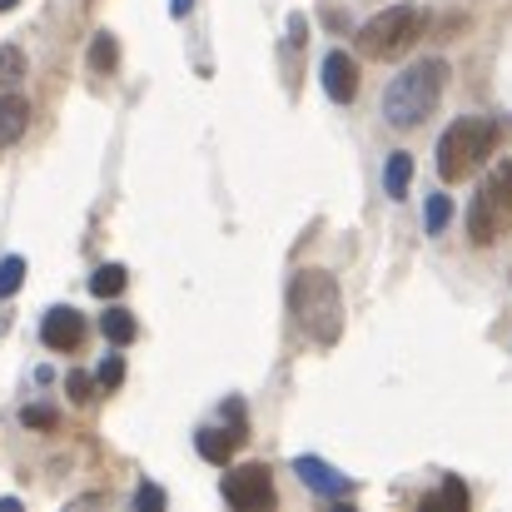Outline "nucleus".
I'll return each mask as SVG.
<instances>
[{
  "mask_svg": "<svg viewBox=\"0 0 512 512\" xmlns=\"http://www.w3.org/2000/svg\"><path fill=\"white\" fill-rule=\"evenodd\" d=\"M95 378H100V388H105V393H115V388L125 383V358H120V353H110V358L100 363V373H95Z\"/></svg>",
  "mask_w": 512,
  "mask_h": 512,
  "instance_id": "6ab92c4d",
  "label": "nucleus"
},
{
  "mask_svg": "<svg viewBox=\"0 0 512 512\" xmlns=\"http://www.w3.org/2000/svg\"><path fill=\"white\" fill-rule=\"evenodd\" d=\"M423 25H428V15L418 5H388V10H378L358 30V50L368 60H398L403 50H413V40L423 35Z\"/></svg>",
  "mask_w": 512,
  "mask_h": 512,
  "instance_id": "39448f33",
  "label": "nucleus"
},
{
  "mask_svg": "<svg viewBox=\"0 0 512 512\" xmlns=\"http://www.w3.org/2000/svg\"><path fill=\"white\" fill-rule=\"evenodd\" d=\"M324 90H329V100H339V105H348V100L358 95V65H353L348 50H329V55H324Z\"/></svg>",
  "mask_w": 512,
  "mask_h": 512,
  "instance_id": "6e6552de",
  "label": "nucleus"
},
{
  "mask_svg": "<svg viewBox=\"0 0 512 512\" xmlns=\"http://www.w3.org/2000/svg\"><path fill=\"white\" fill-rule=\"evenodd\" d=\"M115 65H120L115 35H95V40H90V70H95V75H115Z\"/></svg>",
  "mask_w": 512,
  "mask_h": 512,
  "instance_id": "ddd939ff",
  "label": "nucleus"
},
{
  "mask_svg": "<svg viewBox=\"0 0 512 512\" xmlns=\"http://www.w3.org/2000/svg\"><path fill=\"white\" fill-rule=\"evenodd\" d=\"M219 493H224V503H234L239 512H259L274 503V478H269L264 463H244V468L224 473Z\"/></svg>",
  "mask_w": 512,
  "mask_h": 512,
  "instance_id": "423d86ee",
  "label": "nucleus"
},
{
  "mask_svg": "<svg viewBox=\"0 0 512 512\" xmlns=\"http://www.w3.org/2000/svg\"><path fill=\"white\" fill-rule=\"evenodd\" d=\"M30 75V65H25V50H15V45H0V85H20Z\"/></svg>",
  "mask_w": 512,
  "mask_h": 512,
  "instance_id": "dca6fc26",
  "label": "nucleus"
},
{
  "mask_svg": "<svg viewBox=\"0 0 512 512\" xmlns=\"http://www.w3.org/2000/svg\"><path fill=\"white\" fill-rule=\"evenodd\" d=\"M20 284H25V259L20 254H5L0 259V299H10Z\"/></svg>",
  "mask_w": 512,
  "mask_h": 512,
  "instance_id": "f3484780",
  "label": "nucleus"
},
{
  "mask_svg": "<svg viewBox=\"0 0 512 512\" xmlns=\"http://www.w3.org/2000/svg\"><path fill=\"white\" fill-rule=\"evenodd\" d=\"M289 309L299 319V329L314 343H339L343 334V299L334 274L324 269H299L294 284H289Z\"/></svg>",
  "mask_w": 512,
  "mask_h": 512,
  "instance_id": "f03ea898",
  "label": "nucleus"
},
{
  "mask_svg": "<svg viewBox=\"0 0 512 512\" xmlns=\"http://www.w3.org/2000/svg\"><path fill=\"white\" fill-rule=\"evenodd\" d=\"M40 339L50 343V348H60V353H70V348H80V339H85V319L75 309H50L45 324H40Z\"/></svg>",
  "mask_w": 512,
  "mask_h": 512,
  "instance_id": "1a4fd4ad",
  "label": "nucleus"
},
{
  "mask_svg": "<svg viewBox=\"0 0 512 512\" xmlns=\"http://www.w3.org/2000/svg\"><path fill=\"white\" fill-rule=\"evenodd\" d=\"M438 503H448V508H468V488H463L458 478H448V483H443V498H428V508H438Z\"/></svg>",
  "mask_w": 512,
  "mask_h": 512,
  "instance_id": "aec40b11",
  "label": "nucleus"
},
{
  "mask_svg": "<svg viewBox=\"0 0 512 512\" xmlns=\"http://www.w3.org/2000/svg\"><path fill=\"white\" fill-rule=\"evenodd\" d=\"M448 219H453V204H448V194H433V199H428V209H423V224H428V234H443V229H448Z\"/></svg>",
  "mask_w": 512,
  "mask_h": 512,
  "instance_id": "a211bd4d",
  "label": "nucleus"
},
{
  "mask_svg": "<svg viewBox=\"0 0 512 512\" xmlns=\"http://www.w3.org/2000/svg\"><path fill=\"white\" fill-rule=\"evenodd\" d=\"M189 5H194V0H170V15L174 20H179V15H189Z\"/></svg>",
  "mask_w": 512,
  "mask_h": 512,
  "instance_id": "b1692460",
  "label": "nucleus"
},
{
  "mask_svg": "<svg viewBox=\"0 0 512 512\" xmlns=\"http://www.w3.org/2000/svg\"><path fill=\"white\" fill-rule=\"evenodd\" d=\"M443 85H448V65H443V60H418V65H408V70L393 75L388 90H383V120H388L393 130H418V125L438 110Z\"/></svg>",
  "mask_w": 512,
  "mask_h": 512,
  "instance_id": "f257e3e1",
  "label": "nucleus"
},
{
  "mask_svg": "<svg viewBox=\"0 0 512 512\" xmlns=\"http://www.w3.org/2000/svg\"><path fill=\"white\" fill-rule=\"evenodd\" d=\"M25 125H30V105H25L20 95H0V145L20 140Z\"/></svg>",
  "mask_w": 512,
  "mask_h": 512,
  "instance_id": "9b49d317",
  "label": "nucleus"
},
{
  "mask_svg": "<svg viewBox=\"0 0 512 512\" xmlns=\"http://www.w3.org/2000/svg\"><path fill=\"white\" fill-rule=\"evenodd\" d=\"M100 334L115 343V348H125V343L135 339V319L125 309H110V314H100Z\"/></svg>",
  "mask_w": 512,
  "mask_h": 512,
  "instance_id": "4468645a",
  "label": "nucleus"
},
{
  "mask_svg": "<svg viewBox=\"0 0 512 512\" xmlns=\"http://www.w3.org/2000/svg\"><path fill=\"white\" fill-rule=\"evenodd\" d=\"M20 423L25 428H55V408H35L30 403V408H20Z\"/></svg>",
  "mask_w": 512,
  "mask_h": 512,
  "instance_id": "4be33fe9",
  "label": "nucleus"
},
{
  "mask_svg": "<svg viewBox=\"0 0 512 512\" xmlns=\"http://www.w3.org/2000/svg\"><path fill=\"white\" fill-rule=\"evenodd\" d=\"M294 473H299V483H304L309 493H319V498H334V503H339V498L353 493V483L343 478L334 463H324V458H309V453H304V458H294Z\"/></svg>",
  "mask_w": 512,
  "mask_h": 512,
  "instance_id": "0eeeda50",
  "label": "nucleus"
},
{
  "mask_svg": "<svg viewBox=\"0 0 512 512\" xmlns=\"http://www.w3.org/2000/svg\"><path fill=\"white\" fill-rule=\"evenodd\" d=\"M508 229H512V165L503 160V165H493L483 174V184H478V194L468 204V239L478 249H488Z\"/></svg>",
  "mask_w": 512,
  "mask_h": 512,
  "instance_id": "20e7f679",
  "label": "nucleus"
},
{
  "mask_svg": "<svg viewBox=\"0 0 512 512\" xmlns=\"http://www.w3.org/2000/svg\"><path fill=\"white\" fill-rule=\"evenodd\" d=\"M498 135H503L498 120H483V115L453 120V125L443 130V140H438V174H443L448 184L468 179L478 165H488V155L498 150Z\"/></svg>",
  "mask_w": 512,
  "mask_h": 512,
  "instance_id": "7ed1b4c3",
  "label": "nucleus"
},
{
  "mask_svg": "<svg viewBox=\"0 0 512 512\" xmlns=\"http://www.w3.org/2000/svg\"><path fill=\"white\" fill-rule=\"evenodd\" d=\"M408 184H413V155L393 150V155H388V165H383V189H388V199H403V194H408Z\"/></svg>",
  "mask_w": 512,
  "mask_h": 512,
  "instance_id": "f8f14e48",
  "label": "nucleus"
},
{
  "mask_svg": "<svg viewBox=\"0 0 512 512\" xmlns=\"http://www.w3.org/2000/svg\"><path fill=\"white\" fill-rule=\"evenodd\" d=\"M135 508H140V512H160V508H165V488H155V483H140V493H135Z\"/></svg>",
  "mask_w": 512,
  "mask_h": 512,
  "instance_id": "412c9836",
  "label": "nucleus"
},
{
  "mask_svg": "<svg viewBox=\"0 0 512 512\" xmlns=\"http://www.w3.org/2000/svg\"><path fill=\"white\" fill-rule=\"evenodd\" d=\"M65 388H70V393H75L80 403H85V398H95V393H90V378H85V373H70V378H65Z\"/></svg>",
  "mask_w": 512,
  "mask_h": 512,
  "instance_id": "5701e85b",
  "label": "nucleus"
},
{
  "mask_svg": "<svg viewBox=\"0 0 512 512\" xmlns=\"http://www.w3.org/2000/svg\"><path fill=\"white\" fill-rule=\"evenodd\" d=\"M90 294H95V299H120V294H125V269H120V264H105V269H95V279H90Z\"/></svg>",
  "mask_w": 512,
  "mask_h": 512,
  "instance_id": "2eb2a0df",
  "label": "nucleus"
},
{
  "mask_svg": "<svg viewBox=\"0 0 512 512\" xmlns=\"http://www.w3.org/2000/svg\"><path fill=\"white\" fill-rule=\"evenodd\" d=\"M239 443H244V433H239V428H234V433H224V428H204V433H194L199 458H204V463H219V468L234 458V448H239Z\"/></svg>",
  "mask_w": 512,
  "mask_h": 512,
  "instance_id": "9d476101",
  "label": "nucleus"
},
{
  "mask_svg": "<svg viewBox=\"0 0 512 512\" xmlns=\"http://www.w3.org/2000/svg\"><path fill=\"white\" fill-rule=\"evenodd\" d=\"M15 5H20V0H0V10H15Z\"/></svg>",
  "mask_w": 512,
  "mask_h": 512,
  "instance_id": "393cba45",
  "label": "nucleus"
}]
</instances>
